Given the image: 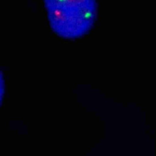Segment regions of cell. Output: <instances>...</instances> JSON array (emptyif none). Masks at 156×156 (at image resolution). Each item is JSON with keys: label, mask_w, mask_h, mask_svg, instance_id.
<instances>
[{"label": "cell", "mask_w": 156, "mask_h": 156, "mask_svg": "<svg viewBox=\"0 0 156 156\" xmlns=\"http://www.w3.org/2000/svg\"><path fill=\"white\" fill-rule=\"evenodd\" d=\"M44 2L50 27L62 38L84 36L95 21L96 0H44Z\"/></svg>", "instance_id": "1"}, {"label": "cell", "mask_w": 156, "mask_h": 156, "mask_svg": "<svg viewBox=\"0 0 156 156\" xmlns=\"http://www.w3.org/2000/svg\"><path fill=\"white\" fill-rule=\"evenodd\" d=\"M4 93H5L4 79H3L2 74L1 71H0V105H1L2 101L3 96H4Z\"/></svg>", "instance_id": "2"}]
</instances>
